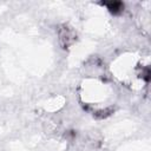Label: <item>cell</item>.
Instances as JSON below:
<instances>
[{"mask_svg":"<svg viewBox=\"0 0 151 151\" xmlns=\"http://www.w3.org/2000/svg\"><path fill=\"white\" fill-rule=\"evenodd\" d=\"M58 38L59 42L64 48H67L76 41V33L72 28L67 26H63L61 28L58 29Z\"/></svg>","mask_w":151,"mask_h":151,"instance_id":"6da1fadb","label":"cell"},{"mask_svg":"<svg viewBox=\"0 0 151 151\" xmlns=\"http://www.w3.org/2000/svg\"><path fill=\"white\" fill-rule=\"evenodd\" d=\"M104 5L107 7V9L112 13H120L124 8V5L119 1H113V2H104Z\"/></svg>","mask_w":151,"mask_h":151,"instance_id":"7a4b0ae2","label":"cell"}]
</instances>
